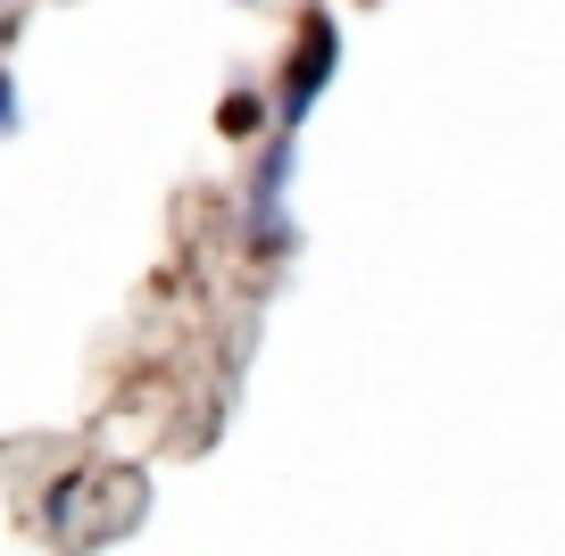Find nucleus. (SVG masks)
Listing matches in <instances>:
<instances>
[{
	"mask_svg": "<svg viewBox=\"0 0 565 556\" xmlns=\"http://www.w3.org/2000/svg\"><path fill=\"white\" fill-rule=\"evenodd\" d=\"M291 174H300V133L291 125H266L258 158H249V183H242V242L249 258H291L300 249V225H291Z\"/></svg>",
	"mask_w": 565,
	"mask_h": 556,
	"instance_id": "obj_1",
	"label": "nucleus"
},
{
	"mask_svg": "<svg viewBox=\"0 0 565 556\" xmlns=\"http://www.w3.org/2000/svg\"><path fill=\"white\" fill-rule=\"evenodd\" d=\"M333 75H341V25H333V9H308L300 42H291V67H282V92H275V125L300 133L317 117V100L333 92Z\"/></svg>",
	"mask_w": 565,
	"mask_h": 556,
	"instance_id": "obj_2",
	"label": "nucleus"
},
{
	"mask_svg": "<svg viewBox=\"0 0 565 556\" xmlns=\"http://www.w3.org/2000/svg\"><path fill=\"white\" fill-rule=\"evenodd\" d=\"M266 125H275V108H266L258 92H225V108H216V133L225 141H258Z\"/></svg>",
	"mask_w": 565,
	"mask_h": 556,
	"instance_id": "obj_3",
	"label": "nucleus"
},
{
	"mask_svg": "<svg viewBox=\"0 0 565 556\" xmlns=\"http://www.w3.org/2000/svg\"><path fill=\"white\" fill-rule=\"evenodd\" d=\"M75 499H84V482H58L51 499H42V523H51V532H67V515H75Z\"/></svg>",
	"mask_w": 565,
	"mask_h": 556,
	"instance_id": "obj_4",
	"label": "nucleus"
},
{
	"mask_svg": "<svg viewBox=\"0 0 565 556\" xmlns=\"http://www.w3.org/2000/svg\"><path fill=\"white\" fill-rule=\"evenodd\" d=\"M25 125V108H18V84H9V67H0V141Z\"/></svg>",
	"mask_w": 565,
	"mask_h": 556,
	"instance_id": "obj_5",
	"label": "nucleus"
}]
</instances>
